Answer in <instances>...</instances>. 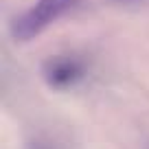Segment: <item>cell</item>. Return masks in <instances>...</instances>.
Wrapping results in <instances>:
<instances>
[{
	"label": "cell",
	"mask_w": 149,
	"mask_h": 149,
	"mask_svg": "<svg viewBox=\"0 0 149 149\" xmlns=\"http://www.w3.org/2000/svg\"><path fill=\"white\" fill-rule=\"evenodd\" d=\"M84 77L86 61L77 55H51L42 64V79L51 90H70Z\"/></svg>",
	"instance_id": "7a4b0ae2"
},
{
	"label": "cell",
	"mask_w": 149,
	"mask_h": 149,
	"mask_svg": "<svg viewBox=\"0 0 149 149\" xmlns=\"http://www.w3.org/2000/svg\"><path fill=\"white\" fill-rule=\"evenodd\" d=\"M79 5V0H35L29 9H24L20 15H15L9 26V33L15 42L26 44L42 35L48 26L61 20L66 13Z\"/></svg>",
	"instance_id": "6da1fadb"
}]
</instances>
